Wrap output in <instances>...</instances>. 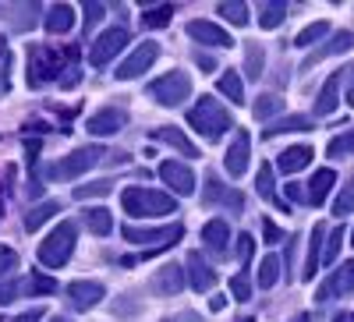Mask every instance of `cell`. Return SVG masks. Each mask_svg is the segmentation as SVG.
Listing matches in <instances>:
<instances>
[{"label":"cell","mask_w":354,"mask_h":322,"mask_svg":"<svg viewBox=\"0 0 354 322\" xmlns=\"http://www.w3.org/2000/svg\"><path fill=\"white\" fill-rule=\"evenodd\" d=\"M121 206H124L128 216L156 220V216L177 213V198L170 191H153V188H124L121 191Z\"/></svg>","instance_id":"obj_1"},{"label":"cell","mask_w":354,"mask_h":322,"mask_svg":"<svg viewBox=\"0 0 354 322\" xmlns=\"http://www.w3.org/2000/svg\"><path fill=\"white\" fill-rule=\"evenodd\" d=\"M188 124H192L202 138L216 142V138H223V135L234 128V117L227 113V106H223L220 100H213V96H198V103L188 110Z\"/></svg>","instance_id":"obj_2"},{"label":"cell","mask_w":354,"mask_h":322,"mask_svg":"<svg viewBox=\"0 0 354 322\" xmlns=\"http://www.w3.org/2000/svg\"><path fill=\"white\" fill-rule=\"evenodd\" d=\"M75 241H78V227L68 223V220H61L46 234V241L39 245V262H43V266H50V269H61L64 262L71 258V252H75Z\"/></svg>","instance_id":"obj_3"},{"label":"cell","mask_w":354,"mask_h":322,"mask_svg":"<svg viewBox=\"0 0 354 322\" xmlns=\"http://www.w3.org/2000/svg\"><path fill=\"white\" fill-rule=\"evenodd\" d=\"M106 156V149L103 145H85V149H75V153H68L61 163H50L43 173L50 181H75V178H82L85 170H93L100 160Z\"/></svg>","instance_id":"obj_4"},{"label":"cell","mask_w":354,"mask_h":322,"mask_svg":"<svg viewBox=\"0 0 354 322\" xmlns=\"http://www.w3.org/2000/svg\"><path fill=\"white\" fill-rule=\"evenodd\" d=\"M64 71V57L53 46H32L28 50V85H46L57 82Z\"/></svg>","instance_id":"obj_5"},{"label":"cell","mask_w":354,"mask_h":322,"mask_svg":"<svg viewBox=\"0 0 354 322\" xmlns=\"http://www.w3.org/2000/svg\"><path fill=\"white\" fill-rule=\"evenodd\" d=\"M121 238L128 245H156V248H174L177 241L185 238V227L181 223H174V227H121Z\"/></svg>","instance_id":"obj_6"},{"label":"cell","mask_w":354,"mask_h":322,"mask_svg":"<svg viewBox=\"0 0 354 322\" xmlns=\"http://www.w3.org/2000/svg\"><path fill=\"white\" fill-rule=\"evenodd\" d=\"M149 96L160 106H181L185 100H192V78L185 71H170L149 85Z\"/></svg>","instance_id":"obj_7"},{"label":"cell","mask_w":354,"mask_h":322,"mask_svg":"<svg viewBox=\"0 0 354 322\" xmlns=\"http://www.w3.org/2000/svg\"><path fill=\"white\" fill-rule=\"evenodd\" d=\"M156 57H160V43H153V39H145V43H138L121 64H117V71H113V78H121V82H131V78H138V75H145L153 64H156Z\"/></svg>","instance_id":"obj_8"},{"label":"cell","mask_w":354,"mask_h":322,"mask_svg":"<svg viewBox=\"0 0 354 322\" xmlns=\"http://www.w3.org/2000/svg\"><path fill=\"white\" fill-rule=\"evenodd\" d=\"M128 39H131L128 28H121V25H117V28H106V32H103L93 46H88V64H93V68H106L113 57L128 46Z\"/></svg>","instance_id":"obj_9"},{"label":"cell","mask_w":354,"mask_h":322,"mask_svg":"<svg viewBox=\"0 0 354 322\" xmlns=\"http://www.w3.org/2000/svg\"><path fill=\"white\" fill-rule=\"evenodd\" d=\"M103 298H106V287H103L100 280H75V283H68V305H71L75 312L96 308Z\"/></svg>","instance_id":"obj_10"},{"label":"cell","mask_w":354,"mask_h":322,"mask_svg":"<svg viewBox=\"0 0 354 322\" xmlns=\"http://www.w3.org/2000/svg\"><path fill=\"white\" fill-rule=\"evenodd\" d=\"M124 124H128V113H124L121 106H103V110H96V113L85 121V131L96 135V138H106V135H117Z\"/></svg>","instance_id":"obj_11"},{"label":"cell","mask_w":354,"mask_h":322,"mask_svg":"<svg viewBox=\"0 0 354 322\" xmlns=\"http://www.w3.org/2000/svg\"><path fill=\"white\" fill-rule=\"evenodd\" d=\"M248 156H252V135L245 128L234 131V142H230V149L223 156V167L230 178H245V170H248Z\"/></svg>","instance_id":"obj_12"},{"label":"cell","mask_w":354,"mask_h":322,"mask_svg":"<svg viewBox=\"0 0 354 322\" xmlns=\"http://www.w3.org/2000/svg\"><path fill=\"white\" fill-rule=\"evenodd\" d=\"M188 36L198 43V46H213V50H230L234 46V36L227 28H220L216 21H188Z\"/></svg>","instance_id":"obj_13"},{"label":"cell","mask_w":354,"mask_h":322,"mask_svg":"<svg viewBox=\"0 0 354 322\" xmlns=\"http://www.w3.org/2000/svg\"><path fill=\"white\" fill-rule=\"evenodd\" d=\"M160 178L170 184L174 195H195V173H192L185 163H177V160L160 163Z\"/></svg>","instance_id":"obj_14"},{"label":"cell","mask_w":354,"mask_h":322,"mask_svg":"<svg viewBox=\"0 0 354 322\" xmlns=\"http://www.w3.org/2000/svg\"><path fill=\"white\" fill-rule=\"evenodd\" d=\"M354 46V32L351 28H344V32H337L330 43H322V46H315L308 57H305V64H301V71H312V64H319V61H330V57H337V53H347Z\"/></svg>","instance_id":"obj_15"},{"label":"cell","mask_w":354,"mask_h":322,"mask_svg":"<svg viewBox=\"0 0 354 322\" xmlns=\"http://www.w3.org/2000/svg\"><path fill=\"white\" fill-rule=\"evenodd\" d=\"M185 273H188V283L195 287V290H213L216 287V269L205 262L198 252H188V262H185Z\"/></svg>","instance_id":"obj_16"},{"label":"cell","mask_w":354,"mask_h":322,"mask_svg":"<svg viewBox=\"0 0 354 322\" xmlns=\"http://www.w3.org/2000/svg\"><path fill=\"white\" fill-rule=\"evenodd\" d=\"M354 290V258L351 262H344V266L322 283V290H319V301H330V298H344V294H351Z\"/></svg>","instance_id":"obj_17"},{"label":"cell","mask_w":354,"mask_h":322,"mask_svg":"<svg viewBox=\"0 0 354 322\" xmlns=\"http://www.w3.org/2000/svg\"><path fill=\"white\" fill-rule=\"evenodd\" d=\"M202 241H205V248H209L213 255H227L230 252V227H227V220H209L202 227Z\"/></svg>","instance_id":"obj_18"},{"label":"cell","mask_w":354,"mask_h":322,"mask_svg":"<svg viewBox=\"0 0 354 322\" xmlns=\"http://www.w3.org/2000/svg\"><path fill=\"white\" fill-rule=\"evenodd\" d=\"M43 28L50 36H64L75 28V8L71 4H53L46 15H43Z\"/></svg>","instance_id":"obj_19"},{"label":"cell","mask_w":354,"mask_h":322,"mask_svg":"<svg viewBox=\"0 0 354 322\" xmlns=\"http://www.w3.org/2000/svg\"><path fill=\"white\" fill-rule=\"evenodd\" d=\"M205 206H216V202H223V206H230V209H241L245 206V198L238 195V191H227L223 184H220V178L216 173H209V178H205Z\"/></svg>","instance_id":"obj_20"},{"label":"cell","mask_w":354,"mask_h":322,"mask_svg":"<svg viewBox=\"0 0 354 322\" xmlns=\"http://www.w3.org/2000/svg\"><path fill=\"white\" fill-rule=\"evenodd\" d=\"M340 82H344V71H333V75L326 78V85H322V93H319V100H315V113H319V117H330V113L340 106Z\"/></svg>","instance_id":"obj_21"},{"label":"cell","mask_w":354,"mask_h":322,"mask_svg":"<svg viewBox=\"0 0 354 322\" xmlns=\"http://www.w3.org/2000/svg\"><path fill=\"white\" fill-rule=\"evenodd\" d=\"M322 245H326V227L315 223V227H312V238H308V255H305L301 280H312V276L319 273V262H322Z\"/></svg>","instance_id":"obj_22"},{"label":"cell","mask_w":354,"mask_h":322,"mask_svg":"<svg viewBox=\"0 0 354 322\" xmlns=\"http://www.w3.org/2000/svg\"><path fill=\"white\" fill-rule=\"evenodd\" d=\"M181 287H185V269L181 266L156 269V276H153V290H156V294L170 298V294H181Z\"/></svg>","instance_id":"obj_23"},{"label":"cell","mask_w":354,"mask_h":322,"mask_svg":"<svg viewBox=\"0 0 354 322\" xmlns=\"http://www.w3.org/2000/svg\"><path fill=\"white\" fill-rule=\"evenodd\" d=\"M312 156H315L312 145H290V149H283V156L277 160V170L280 173H298L312 163Z\"/></svg>","instance_id":"obj_24"},{"label":"cell","mask_w":354,"mask_h":322,"mask_svg":"<svg viewBox=\"0 0 354 322\" xmlns=\"http://www.w3.org/2000/svg\"><path fill=\"white\" fill-rule=\"evenodd\" d=\"M153 138H156V142H163V145H170V149H177L181 156H198L195 142H192L181 128H156V131H153Z\"/></svg>","instance_id":"obj_25"},{"label":"cell","mask_w":354,"mask_h":322,"mask_svg":"<svg viewBox=\"0 0 354 322\" xmlns=\"http://www.w3.org/2000/svg\"><path fill=\"white\" fill-rule=\"evenodd\" d=\"M333 184H337V173H333L330 167H322V170H315V173H312V188H308V195H305V198L312 202V206H322Z\"/></svg>","instance_id":"obj_26"},{"label":"cell","mask_w":354,"mask_h":322,"mask_svg":"<svg viewBox=\"0 0 354 322\" xmlns=\"http://www.w3.org/2000/svg\"><path fill=\"white\" fill-rule=\"evenodd\" d=\"M312 121L301 113H290V117H280V121H273L270 128L262 131V138H277V135H290V131H308Z\"/></svg>","instance_id":"obj_27"},{"label":"cell","mask_w":354,"mask_h":322,"mask_svg":"<svg viewBox=\"0 0 354 322\" xmlns=\"http://www.w3.org/2000/svg\"><path fill=\"white\" fill-rule=\"evenodd\" d=\"M57 213H61V202H57V198L39 202V206H32V209L25 213V230H28V234H36V230H39L50 216H57Z\"/></svg>","instance_id":"obj_28"},{"label":"cell","mask_w":354,"mask_h":322,"mask_svg":"<svg viewBox=\"0 0 354 322\" xmlns=\"http://www.w3.org/2000/svg\"><path fill=\"white\" fill-rule=\"evenodd\" d=\"M216 89H220V96H227L234 106L245 103V85H241V75H238V71H223V75L216 78Z\"/></svg>","instance_id":"obj_29"},{"label":"cell","mask_w":354,"mask_h":322,"mask_svg":"<svg viewBox=\"0 0 354 322\" xmlns=\"http://www.w3.org/2000/svg\"><path fill=\"white\" fill-rule=\"evenodd\" d=\"M85 227L93 230L96 238H106V234L113 230V216H110V209H103V206L85 209Z\"/></svg>","instance_id":"obj_30"},{"label":"cell","mask_w":354,"mask_h":322,"mask_svg":"<svg viewBox=\"0 0 354 322\" xmlns=\"http://www.w3.org/2000/svg\"><path fill=\"white\" fill-rule=\"evenodd\" d=\"M326 36H330V21H312V25H305L301 32H298V39H294V46H301V50H312V43L326 39Z\"/></svg>","instance_id":"obj_31"},{"label":"cell","mask_w":354,"mask_h":322,"mask_svg":"<svg viewBox=\"0 0 354 322\" xmlns=\"http://www.w3.org/2000/svg\"><path fill=\"white\" fill-rule=\"evenodd\" d=\"M280 266H283V262H280L277 255H266V258L259 262V287H262V290L277 287V280H280Z\"/></svg>","instance_id":"obj_32"},{"label":"cell","mask_w":354,"mask_h":322,"mask_svg":"<svg viewBox=\"0 0 354 322\" xmlns=\"http://www.w3.org/2000/svg\"><path fill=\"white\" fill-rule=\"evenodd\" d=\"M142 28H163V25H170V18H174V4H160V8H145L142 15Z\"/></svg>","instance_id":"obj_33"},{"label":"cell","mask_w":354,"mask_h":322,"mask_svg":"<svg viewBox=\"0 0 354 322\" xmlns=\"http://www.w3.org/2000/svg\"><path fill=\"white\" fill-rule=\"evenodd\" d=\"M262 68H266L262 46H259V43H248V46H245V75H248L252 82H259V78H262Z\"/></svg>","instance_id":"obj_34"},{"label":"cell","mask_w":354,"mask_h":322,"mask_svg":"<svg viewBox=\"0 0 354 322\" xmlns=\"http://www.w3.org/2000/svg\"><path fill=\"white\" fill-rule=\"evenodd\" d=\"M255 117H259V121H270V117H277L280 110H283V100L277 96V93H266V96H259L255 100Z\"/></svg>","instance_id":"obj_35"},{"label":"cell","mask_w":354,"mask_h":322,"mask_svg":"<svg viewBox=\"0 0 354 322\" xmlns=\"http://www.w3.org/2000/svg\"><path fill=\"white\" fill-rule=\"evenodd\" d=\"M283 18H287V4H280V0H273V4H262L259 25H262V28H277V25H283Z\"/></svg>","instance_id":"obj_36"},{"label":"cell","mask_w":354,"mask_h":322,"mask_svg":"<svg viewBox=\"0 0 354 322\" xmlns=\"http://www.w3.org/2000/svg\"><path fill=\"white\" fill-rule=\"evenodd\" d=\"M113 315L117 319H135V315H142V298L138 294H121L113 301Z\"/></svg>","instance_id":"obj_37"},{"label":"cell","mask_w":354,"mask_h":322,"mask_svg":"<svg viewBox=\"0 0 354 322\" xmlns=\"http://www.w3.org/2000/svg\"><path fill=\"white\" fill-rule=\"evenodd\" d=\"M113 191V184L110 181H88V184H75V198L78 202H85V198H103V195H110Z\"/></svg>","instance_id":"obj_38"},{"label":"cell","mask_w":354,"mask_h":322,"mask_svg":"<svg viewBox=\"0 0 354 322\" xmlns=\"http://www.w3.org/2000/svg\"><path fill=\"white\" fill-rule=\"evenodd\" d=\"M216 11H220L230 25H248V8L241 4V0H223Z\"/></svg>","instance_id":"obj_39"},{"label":"cell","mask_w":354,"mask_h":322,"mask_svg":"<svg viewBox=\"0 0 354 322\" xmlns=\"http://www.w3.org/2000/svg\"><path fill=\"white\" fill-rule=\"evenodd\" d=\"M347 213H354V181H347V184L340 188V195L333 198V216L344 220Z\"/></svg>","instance_id":"obj_40"},{"label":"cell","mask_w":354,"mask_h":322,"mask_svg":"<svg viewBox=\"0 0 354 322\" xmlns=\"http://www.w3.org/2000/svg\"><path fill=\"white\" fill-rule=\"evenodd\" d=\"M347 153H354V131H344V135L330 138V145H326V156H330V160H340V156H347Z\"/></svg>","instance_id":"obj_41"},{"label":"cell","mask_w":354,"mask_h":322,"mask_svg":"<svg viewBox=\"0 0 354 322\" xmlns=\"http://www.w3.org/2000/svg\"><path fill=\"white\" fill-rule=\"evenodd\" d=\"M340 245H344V223H340L337 230H326V245H322V262H337Z\"/></svg>","instance_id":"obj_42"},{"label":"cell","mask_w":354,"mask_h":322,"mask_svg":"<svg viewBox=\"0 0 354 322\" xmlns=\"http://www.w3.org/2000/svg\"><path fill=\"white\" fill-rule=\"evenodd\" d=\"M25 290H28V294H57V280H50L43 273H32L28 283H25Z\"/></svg>","instance_id":"obj_43"},{"label":"cell","mask_w":354,"mask_h":322,"mask_svg":"<svg viewBox=\"0 0 354 322\" xmlns=\"http://www.w3.org/2000/svg\"><path fill=\"white\" fill-rule=\"evenodd\" d=\"M255 191H259L262 198H273V167H270V163L259 167V173H255Z\"/></svg>","instance_id":"obj_44"},{"label":"cell","mask_w":354,"mask_h":322,"mask_svg":"<svg viewBox=\"0 0 354 322\" xmlns=\"http://www.w3.org/2000/svg\"><path fill=\"white\" fill-rule=\"evenodd\" d=\"M230 294L238 298V301H248V298H252V280H248V273H234V276H230Z\"/></svg>","instance_id":"obj_45"},{"label":"cell","mask_w":354,"mask_h":322,"mask_svg":"<svg viewBox=\"0 0 354 322\" xmlns=\"http://www.w3.org/2000/svg\"><path fill=\"white\" fill-rule=\"evenodd\" d=\"M103 4H85V32H93V28L100 25V18H103Z\"/></svg>","instance_id":"obj_46"},{"label":"cell","mask_w":354,"mask_h":322,"mask_svg":"<svg viewBox=\"0 0 354 322\" xmlns=\"http://www.w3.org/2000/svg\"><path fill=\"white\" fill-rule=\"evenodd\" d=\"M11 269H18V252L0 248V276H8Z\"/></svg>","instance_id":"obj_47"},{"label":"cell","mask_w":354,"mask_h":322,"mask_svg":"<svg viewBox=\"0 0 354 322\" xmlns=\"http://www.w3.org/2000/svg\"><path fill=\"white\" fill-rule=\"evenodd\" d=\"M262 238H266V245H277V241H283V230L273 220H262Z\"/></svg>","instance_id":"obj_48"},{"label":"cell","mask_w":354,"mask_h":322,"mask_svg":"<svg viewBox=\"0 0 354 322\" xmlns=\"http://www.w3.org/2000/svg\"><path fill=\"white\" fill-rule=\"evenodd\" d=\"M18 294H21V283H0V308L11 305Z\"/></svg>","instance_id":"obj_49"},{"label":"cell","mask_w":354,"mask_h":322,"mask_svg":"<svg viewBox=\"0 0 354 322\" xmlns=\"http://www.w3.org/2000/svg\"><path fill=\"white\" fill-rule=\"evenodd\" d=\"M252 248H255V238H252V234H241V238H238V255H241L245 266H248V258H252Z\"/></svg>","instance_id":"obj_50"},{"label":"cell","mask_w":354,"mask_h":322,"mask_svg":"<svg viewBox=\"0 0 354 322\" xmlns=\"http://www.w3.org/2000/svg\"><path fill=\"white\" fill-rule=\"evenodd\" d=\"M192 57H195V64H198L202 71H216V61H213V57L205 53V50H198V46H195V53H192Z\"/></svg>","instance_id":"obj_51"},{"label":"cell","mask_w":354,"mask_h":322,"mask_svg":"<svg viewBox=\"0 0 354 322\" xmlns=\"http://www.w3.org/2000/svg\"><path fill=\"white\" fill-rule=\"evenodd\" d=\"M43 315H46V312H43V308H28V312H25V315H18V319H15V322H39V319H43Z\"/></svg>","instance_id":"obj_52"},{"label":"cell","mask_w":354,"mask_h":322,"mask_svg":"<svg viewBox=\"0 0 354 322\" xmlns=\"http://www.w3.org/2000/svg\"><path fill=\"white\" fill-rule=\"evenodd\" d=\"M344 82H347V85H351V89H347V103H351V106H354V64H351V68H347V71H344Z\"/></svg>","instance_id":"obj_53"},{"label":"cell","mask_w":354,"mask_h":322,"mask_svg":"<svg viewBox=\"0 0 354 322\" xmlns=\"http://www.w3.org/2000/svg\"><path fill=\"white\" fill-rule=\"evenodd\" d=\"M163 322H202L195 312H181V315H170V319H163Z\"/></svg>","instance_id":"obj_54"},{"label":"cell","mask_w":354,"mask_h":322,"mask_svg":"<svg viewBox=\"0 0 354 322\" xmlns=\"http://www.w3.org/2000/svg\"><path fill=\"white\" fill-rule=\"evenodd\" d=\"M287 198H290V202H305V191H301V184H287Z\"/></svg>","instance_id":"obj_55"},{"label":"cell","mask_w":354,"mask_h":322,"mask_svg":"<svg viewBox=\"0 0 354 322\" xmlns=\"http://www.w3.org/2000/svg\"><path fill=\"white\" fill-rule=\"evenodd\" d=\"M209 308H213V312H223V308H227V294H216V298L209 301Z\"/></svg>","instance_id":"obj_56"},{"label":"cell","mask_w":354,"mask_h":322,"mask_svg":"<svg viewBox=\"0 0 354 322\" xmlns=\"http://www.w3.org/2000/svg\"><path fill=\"white\" fill-rule=\"evenodd\" d=\"M39 191H43V184H39V181H28V198H36Z\"/></svg>","instance_id":"obj_57"},{"label":"cell","mask_w":354,"mask_h":322,"mask_svg":"<svg viewBox=\"0 0 354 322\" xmlns=\"http://www.w3.org/2000/svg\"><path fill=\"white\" fill-rule=\"evenodd\" d=\"M330 322H354V315H344V312H340V315H337V319H330Z\"/></svg>","instance_id":"obj_58"},{"label":"cell","mask_w":354,"mask_h":322,"mask_svg":"<svg viewBox=\"0 0 354 322\" xmlns=\"http://www.w3.org/2000/svg\"><path fill=\"white\" fill-rule=\"evenodd\" d=\"M50 322H71V319H64V315H53Z\"/></svg>","instance_id":"obj_59"},{"label":"cell","mask_w":354,"mask_h":322,"mask_svg":"<svg viewBox=\"0 0 354 322\" xmlns=\"http://www.w3.org/2000/svg\"><path fill=\"white\" fill-rule=\"evenodd\" d=\"M290 322H308V315H294Z\"/></svg>","instance_id":"obj_60"},{"label":"cell","mask_w":354,"mask_h":322,"mask_svg":"<svg viewBox=\"0 0 354 322\" xmlns=\"http://www.w3.org/2000/svg\"><path fill=\"white\" fill-rule=\"evenodd\" d=\"M0 216H4V198H0Z\"/></svg>","instance_id":"obj_61"},{"label":"cell","mask_w":354,"mask_h":322,"mask_svg":"<svg viewBox=\"0 0 354 322\" xmlns=\"http://www.w3.org/2000/svg\"><path fill=\"white\" fill-rule=\"evenodd\" d=\"M0 57H4V43H0Z\"/></svg>","instance_id":"obj_62"},{"label":"cell","mask_w":354,"mask_h":322,"mask_svg":"<svg viewBox=\"0 0 354 322\" xmlns=\"http://www.w3.org/2000/svg\"><path fill=\"white\" fill-rule=\"evenodd\" d=\"M351 245H354V230H351Z\"/></svg>","instance_id":"obj_63"},{"label":"cell","mask_w":354,"mask_h":322,"mask_svg":"<svg viewBox=\"0 0 354 322\" xmlns=\"http://www.w3.org/2000/svg\"><path fill=\"white\" fill-rule=\"evenodd\" d=\"M0 322H4V319H0Z\"/></svg>","instance_id":"obj_64"}]
</instances>
